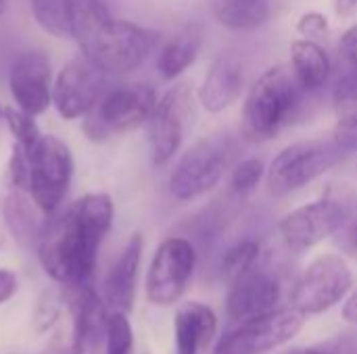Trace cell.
<instances>
[{
    "label": "cell",
    "instance_id": "obj_13",
    "mask_svg": "<svg viewBox=\"0 0 357 354\" xmlns=\"http://www.w3.org/2000/svg\"><path fill=\"white\" fill-rule=\"evenodd\" d=\"M107 92V75L84 56L69 61L52 83V104L56 113L71 121L84 119Z\"/></svg>",
    "mask_w": 357,
    "mask_h": 354
},
{
    "label": "cell",
    "instance_id": "obj_35",
    "mask_svg": "<svg viewBox=\"0 0 357 354\" xmlns=\"http://www.w3.org/2000/svg\"><path fill=\"white\" fill-rule=\"evenodd\" d=\"M17 292V275L8 269H0V305L8 303Z\"/></svg>",
    "mask_w": 357,
    "mask_h": 354
},
{
    "label": "cell",
    "instance_id": "obj_34",
    "mask_svg": "<svg viewBox=\"0 0 357 354\" xmlns=\"http://www.w3.org/2000/svg\"><path fill=\"white\" fill-rule=\"evenodd\" d=\"M287 354H357L356 348L347 342H333L331 346H310V348H293Z\"/></svg>",
    "mask_w": 357,
    "mask_h": 354
},
{
    "label": "cell",
    "instance_id": "obj_2",
    "mask_svg": "<svg viewBox=\"0 0 357 354\" xmlns=\"http://www.w3.org/2000/svg\"><path fill=\"white\" fill-rule=\"evenodd\" d=\"M310 94L287 65L268 69L251 86L243 108V136L249 142H268L303 108Z\"/></svg>",
    "mask_w": 357,
    "mask_h": 354
},
{
    "label": "cell",
    "instance_id": "obj_20",
    "mask_svg": "<svg viewBox=\"0 0 357 354\" xmlns=\"http://www.w3.org/2000/svg\"><path fill=\"white\" fill-rule=\"evenodd\" d=\"M203 44V27L199 23H188L180 27L159 50L157 69L163 79H174L182 75L197 58Z\"/></svg>",
    "mask_w": 357,
    "mask_h": 354
},
{
    "label": "cell",
    "instance_id": "obj_39",
    "mask_svg": "<svg viewBox=\"0 0 357 354\" xmlns=\"http://www.w3.org/2000/svg\"><path fill=\"white\" fill-rule=\"evenodd\" d=\"M4 10H6V0H0V17L4 15Z\"/></svg>",
    "mask_w": 357,
    "mask_h": 354
},
{
    "label": "cell",
    "instance_id": "obj_37",
    "mask_svg": "<svg viewBox=\"0 0 357 354\" xmlns=\"http://www.w3.org/2000/svg\"><path fill=\"white\" fill-rule=\"evenodd\" d=\"M343 317L349 321V323H357V292H354V296L347 300L345 309H343Z\"/></svg>",
    "mask_w": 357,
    "mask_h": 354
},
{
    "label": "cell",
    "instance_id": "obj_19",
    "mask_svg": "<svg viewBox=\"0 0 357 354\" xmlns=\"http://www.w3.org/2000/svg\"><path fill=\"white\" fill-rule=\"evenodd\" d=\"M2 215L13 240L25 250H36L50 217L40 211L29 192L10 188L2 204Z\"/></svg>",
    "mask_w": 357,
    "mask_h": 354
},
{
    "label": "cell",
    "instance_id": "obj_3",
    "mask_svg": "<svg viewBox=\"0 0 357 354\" xmlns=\"http://www.w3.org/2000/svg\"><path fill=\"white\" fill-rule=\"evenodd\" d=\"M36 252L44 273L59 286L71 290L92 284L98 248L86 240L71 207L48 219Z\"/></svg>",
    "mask_w": 357,
    "mask_h": 354
},
{
    "label": "cell",
    "instance_id": "obj_27",
    "mask_svg": "<svg viewBox=\"0 0 357 354\" xmlns=\"http://www.w3.org/2000/svg\"><path fill=\"white\" fill-rule=\"evenodd\" d=\"M105 354H134V332L130 325L128 315L123 313H111L107 319V332H105Z\"/></svg>",
    "mask_w": 357,
    "mask_h": 354
},
{
    "label": "cell",
    "instance_id": "obj_21",
    "mask_svg": "<svg viewBox=\"0 0 357 354\" xmlns=\"http://www.w3.org/2000/svg\"><path fill=\"white\" fill-rule=\"evenodd\" d=\"M291 69L307 94H314L326 86L333 65L326 50L318 42L297 40L291 48Z\"/></svg>",
    "mask_w": 357,
    "mask_h": 354
},
{
    "label": "cell",
    "instance_id": "obj_25",
    "mask_svg": "<svg viewBox=\"0 0 357 354\" xmlns=\"http://www.w3.org/2000/svg\"><path fill=\"white\" fill-rule=\"evenodd\" d=\"M4 123L13 136V146L21 148L31 156L33 148L38 146L42 134L36 125V119L15 106H4Z\"/></svg>",
    "mask_w": 357,
    "mask_h": 354
},
{
    "label": "cell",
    "instance_id": "obj_6",
    "mask_svg": "<svg viewBox=\"0 0 357 354\" xmlns=\"http://www.w3.org/2000/svg\"><path fill=\"white\" fill-rule=\"evenodd\" d=\"M343 156L345 152L333 138L291 144L272 161L266 177L268 190L276 198L289 196L331 171Z\"/></svg>",
    "mask_w": 357,
    "mask_h": 354
},
{
    "label": "cell",
    "instance_id": "obj_1",
    "mask_svg": "<svg viewBox=\"0 0 357 354\" xmlns=\"http://www.w3.org/2000/svg\"><path fill=\"white\" fill-rule=\"evenodd\" d=\"M71 40L82 56L105 75L138 69L157 48L159 33L132 21L113 19L102 0H67Z\"/></svg>",
    "mask_w": 357,
    "mask_h": 354
},
{
    "label": "cell",
    "instance_id": "obj_8",
    "mask_svg": "<svg viewBox=\"0 0 357 354\" xmlns=\"http://www.w3.org/2000/svg\"><path fill=\"white\" fill-rule=\"evenodd\" d=\"M197 267V250L188 238H165L153 255L146 273V298L155 307H172L178 303Z\"/></svg>",
    "mask_w": 357,
    "mask_h": 354
},
{
    "label": "cell",
    "instance_id": "obj_30",
    "mask_svg": "<svg viewBox=\"0 0 357 354\" xmlns=\"http://www.w3.org/2000/svg\"><path fill=\"white\" fill-rule=\"evenodd\" d=\"M264 173H266V169H264V163L259 159H245L232 171V179H230L232 192L238 196L249 194L259 184Z\"/></svg>",
    "mask_w": 357,
    "mask_h": 354
},
{
    "label": "cell",
    "instance_id": "obj_9",
    "mask_svg": "<svg viewBox=\"0 0 357 354\" xmlns=\"http://www.w3.org/2000/svg\"><path fill=\"white\" fill-rule=\"evenodd\" d=\"M73 177V154L56 136H42L31 152L29 196L40 211L52 217L63 204Z\"/></svg>",
    "mask_w": 357,
    "mask_h": 354
},
{
    "label": "cell",
    "instance_id": "obj_31",
    "mask_svg": "<svg viewBox=\"0 0 357 354\" xmlns=\"http://www.w3.org/2000/svg\"><path fill=\"white\" fill-rule=\"evenodd\" d=\"M297 29L301 35H305V40L314 42V40H324L328 38V21L322 13H307L299 19Z\"/></svg>",
    "mask_w": 357,
    "mask_h": 354
},
{
    "label": "cell",
    "instance_id": "obj_32",
    "mask_svg": "<svg viewBox=\"0 0 357 354\" xmlns=\"http://www.w3.org/2000/svg\"><path fill=\"white\" fill-rule=\"evenodd\" d=\"M333 140L339 144V148L349 154L357 150V123H339L335 129Z\"/></svg>",
    "mask_w": 357,
    "mask_h": 354
},
{
    "label": "cell",
    "instance_id": "obj_7",
    "mask_svg": "<svg viewBox=\"0 0 357 354\" xmlns=\"http://www.w3.org/2000/svg\"><path fill=\"white\" fill-rule=\"evenodd\" d=\"M195 115L192 86L182 81L169 88L155 104L149 121V148L155 165H165L180 150Z\"/></svg>",
    "mask_w": 357,
    "mask_h": 354
},
{
    "label": "cell",
    "instance_id": "obj_28",
    "mask_svg": "<svg viewBox=\"0 0 357 354\" xmlns=\"http://www.w3.org/2000/svg\"><path fill=\"white\" fill-rule=\"evenodd\" d=\"M335 108L339 123H357V71L345 73L335 88Z\"/></svg>",
    "mask_w": 357,
    "mask_h": 354
},
{
    "label": "cell",
    "instance_id": "obj_14",
    "mask_svg": "<svg viewBox=\"0 0 357 354\" xmlns=\"http://www.w3.org/2000/svg\"><path fill=\"white\" fill-rule=\"evenodd\" d=\"M52 69L44 50H23L10 65L8 90L19 111L38 117L52 104Z\"/></svg>",
    "mask_w": 357,
    "mask_h": 354
},
{
    "label": "cell",
    "instance_id": "obj_16",
    "mask_svg": "<svg viewBox=\"0 0 357 354\" xmlns=\"http://www.w3.org/2000/svg\"><path fill=\"white\" fill-rule=\"evenodd\" d=\"M245 63L234 50H224L211 63L199 90V100L209 113H222L232 106L245 88Z\"/></svg>",
    "mask_w": 357,
    "mask_h": 354
},
{
    "label": "cell",
    "instance_id": "obj_10",
    "mask_svg": "<svg viewBox=\"0 0 357 354\" xmlns=\"http://www.w3.org/2000/svg\"><path fill=\"white\" fill-rule=\"evenodd\" d=\"M305 315L293 307L276 309L268 315L243 321L228 332L213 354H268L291 342L303 328Z\"/></svg>",
    "mask_w": 357,
    "mask_h": 354
},
{
    "label": "cell",
    "instance_id": "obj_29",
    "mask_svg": "<svg viewBox=\"0 0 357 354\" xmlns=\"http://www.w3.org/2000/svg\"><path fill=\"white\" fill-rule=\"evenodd\" d=\"M63 303H67V296H63L61 290H46L33 311V325L36 332H46L50 330L59 319H61V311H63Z\"/></svg>",
    "mask_w": 357,
    "mask_h": 354
},
{
    "label": "cell",
    "instance_id": "obj_12",
    "mask_svg": "<svg viewBox=\"0 0 357 354\" xmlns=\"http://www.w3.org/2000/svg\"><path fill=\"white\" fill-rule=\"evenodd\" d=\"M351 217L343 198H320L291 211L280 221V236L291 250H307L337 234Z\"/></svg>",
    "mask_w": 357,
    "mask_h": 354
},
{
    "label": "cell",
    "instance_id": "obj_36",
    "mask_svg": "<svg viewBox=\"0 0 357 354\" xmlns=\"http://www.w3.org/2000/svg\"><path fill=\"white\" fill-rule=\"evenodd\" d=\"M341 246L357 259V219L345 230V234L341 236Z\"/></svg>",
    "mask_w": 357,
    "mask_h": 354
},
{
    "label": "cell",
    "instance_id": "obj_33",
    "mask_svg": "<svg viewBox=\"0 0 357 354\" xmlns=\"http://www.w3.org/2000/svg\"><path fill=\"white\" fill-rule=\"evenodd\" d=\"M339 52L341 56L347 61V65L351 67V71H357V25L349 27L339 44Z\"/></svg>",
    "mask_w": 357,
    "mask_h": 354
},
{
    "label": "cell",
    "instance_id": "obj_17",
    "mask_svg": "<svg viewBox=\"0 0 357 354\" xmlns=\"http://www.w3.org/2000/svg\"><path fill=\"white\" fill-rule=\"evenodd\" d=\"M142 246L144 240L140 234H134L123 250L119 252L117 261L109 269L102 286L105 303L113 309V313H123L128 315L134 309V298H136V284H138V269L142 261Z\"/></svg>",
    "mask_w": 357,
    "mask_h": 354
},
{
    "label": "cell",
    "instance_id": "obj_23",
    "mask_svg": "<svg viewBox=\"0 0 357 354\" xmlns=\"http://www.w3.org/2000/svg\"><path fill=\"white\" fill-rule=\"evenodd\" d=\"M259 257H261V244L255 238H243L234 242L222 255V261H220V273L224 282L232 286L234 282H238L241 277L257 269Z\"/></svg>",
    "mask_w": 357,
    "mask_h": 354
},
{
    "label": "cell",
    "instance_id": "obj_38",
    "mask_svg": "<svg viewBox=\"0 0 357 354\" xmlns=\"http://www.w3.org/2000/svg\"><path fill=\"white\" fill-rule=\"evenodd\" d=\"M354 8H357V0H337V13L339 15H349Z\"/></svg>",
    "mask_w": 357,
    "mask_h": 354
},
{
    "label": "cell",
    "instance_id": "obj_40",
    "mask_svg": "<svg viewBox=\"0 0 357 354\" xmlns=\"http://www.w3.org/2000/svg\"><path fill=\"white\" fill-rule=\"evenodd\" d=\"M0 121H4V106H0Z\"/></svg>",
    "mask_w": 357,
    "mask_h": 354
},
{
    "label": "cell",
    "instance_id": "obj_5",
    "mask_svg": "<svg viewBox=\"0 0 357 354\" xmlns=\"http://www.w3.org/2000/svg\"><path fill=\"white\" fill-rule=\"evenodd\" d=\"M157 94L146 83H128L107 90L94 108L82 119V129L92 142L132 131L149 121Z\"/></svg>",
    "mask_w": 357,
    "mask_h": 354
},
{
    "label": "cell",
    "instance_id": "obj_15",
    "mask_svg": "<svg viewBox=\"0 0 357 354\" xmlns=\"http://www.w3.org/2000/svg\"><path fill=\"white\" fill-rule=\"evenodd\" d=\"M280 294V282L272 273L264 269H253L251 273H247L230 286L226 298V313L232 321L241 323L268 315L276 311Z\"/></svg>",
    "mask_w": 357,
    "mask_h": 354
},
{
    "label": "cell",
    "instance_id": "obj_22",
    "mask_svg": "<svg viewBox=\"0 0 357 354\" xmlns=\"http://www.w3.org/2000/svg\"><path fill=\"white\" fill-rule=\"evenodd\" d=\"M211 15L232 31H251L272 19L274 6L272 0H211Z\"/></svg>",
    "mask_w": 357,
    "mask_h": 354
},
{
    "label": "cell",
    "instance_id": "obj_24",
    "mask_svg": "<svg viewBox=\"0 0 357 354\" xmlns=\"http://www.w3.org/2000/svg\"><path fill=\"white\" fill-rule=\"evenodd\" d=\"M31 15L46 33L59 40L71 38L67 0H31Z\"/></svg>",
    "mask_w": 357,
    "mask_h": 354
},
{
    "label": "cell",
    "instance_id": "obj_26",
    "mask_svg": "<svg viewBox=\"0 0 357 354\" xmlns=\"http://www.w3.org/2000/svg\"><path fill=\"white\" fill-rule=\"evenodd\" d=\"M88 348V340L79 328V323L67 313V323L61 325L44 346L42 354H84Z\"/></svg>",
    "mask_w": 357,
    "mask_h": 354
},
{
    "label": "cell",
    "instance_id": "obj_4",
    "mask_svg": "<svg viewBox=\"0 0 357 354\" xmlns=\"http://www.w3.org/2000/svg\"><path fill=\"white\" fill-rule=\"evenodd\" d=\"M236 138L228 131L201 138L182 154L174 167L167 184L169 194L180 202H188L207 194L228 173L236 161Z\"/></svg>",
    "mask_w": 357,
    "mask_h": 354
},
{
    "label": "cell",
    "instance_id": "obj_11",
    "mask_svg": "<svg viewBox=\"0 0 357 354\" xmlns=\"http://www.w3.org/2000/svg\"><path fill=\"white\" fill-rule=\"evenodd\" d=\"M354 286L349 265L339 255L318 257L299 277L293 290V309L303 315H320L337 307Z\"/></svg>",
    "mask_w": 357,
    "mask_h": 354
},
{
    "label": "cell",
    "instance_id": "obj_18",
    "mask_svg": "<svg viewBox=\"0 0 357 354\" xmlns=\"http://www.w3.org/2000/svg\"><path fill=\"white\" fill-rule=\"evenodd\" d=\"M218 332L215 313L197 300L184 303L174 315V354H201Z\"/></svg>",
    "mask_w": 357,
    "mask_h": 354
}]
</instances>
